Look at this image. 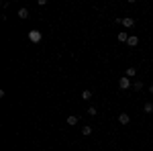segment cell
Here are the masks:
<instances>
[{"label": "cell", "instance_id": "cell-1", "mask_svg": "<svg viewBox=\"0 0 153 151\" xmlns=\"http://www.w3.org/2000/svg\"><path fill=\"white\" fill-rule=\"evenodd\" d=\"M131 86H133V84H131V78H127V76H123V78L118 80V88H120V90H129Z\"/></svg>", "mask_w": 153, "mask_h": 151}, {"label": "cell", "instance_id": "cell-2", "mask_svg": "<svg viewBox=\"0 0 153 151\" xmlns=\"http://www.w3.org/2000/svg\"><path fill=\"white\" fill-rule=\"evenodd\" d=\"M120 25H123L125 29H131V27H135V19H131V16H125V19H120Z\"/></svg>", "mask_w": 153, "mask_h": 151}, {"label": "cell", "instance_id": "cell-3", "mask_svg": "<svg viewBox=\"0 0 153 151\" xmlns=\"http://www.w3.org/2000/svg\"><path fill=\"white\" fill-rule=\"evenodd\" d=\"M29 39H31L33 43H39V41H41V33H39L37 29H33V31H29Z\"/></svg>", "mask_w": 153, "mask_h": 151}, {"label": "cell", "instance_id": "cell-4", "mask_svg": "<svg viewBox=\"0 0 153 151\" xmlns=\"http://www.w3.org/2000/svg\"><path fill=\"white\" fill-rule=\"evenodd\" d=\"M118 123H120V125H129V123H131V116L127 115V112H120V115H118Z\"/></svg>", "mask_w": 153, "mask_h": 151}, {"label": "cell", "instance_id": "cell-5", "mask_svg": "<svg viewBox=\"0 0 153 151\" xmlns=\"http://www.w3.org/2000/svg\"><path fill=\"white\" fill-rule=\"evenodd\" d=\"M127 45H129V47H137V45H139V37L131 35V37H129V41H127Z\"/></svg>", "mask_w": 153, "mask_h": 151}, {"label": "cell", "instance_id": "cell-6", "mask_svg": "<svg viewBox=\"0 0 153 151\" xmlns=\"http://www.w3.org/2000/svg\"><path fill=\"white\" fill-rule=\"evenodd\" d=\"M19 19H23V21H25V19H29V8H25V6H23V8H19Z\"/></svg>", "mask_w": 153, "mask_h": 151}, {"label": "cell", "instance_id": "cell-7", "mask_svg": "<svg viewBox=\"0 0 153 151\" xmlns=\"http://www.w3.org/2000/svg\"><path fill=\"white\" fill-rule=\"evenodd\" d=\"M78 121H80V116H76V115L68 116V125H71V127H74V125H78Z\"/></svg>", "mask_w": 153, "mask_h": 151}, {"label": "cell", "instance_id": "cell-8", "mask_svg": "<svg viewBox=\"0 0 153 151\" xmlns=\"http://www.w3.org/2000/svg\"><path fill=\"white\" fill-rule=\"evenodd\" d=\"M82 135H84V137H90V135H92V127H88V125H86V127L82 129Z\"/></svg>", "mask_w": 153, "mask_h": 151}, {"label": "cell", "instance_id": "cell-9", "mask_svg": "<svg viewBox=\"0 0 153 151\" xmlns=\"http://www.w3.org/2000/svg\"><path fill=\"white\" fill-rule=\"evenodd\" d=\"M143 110H145L147 115H151V112H153V104H151V102H145V106H143Z\"/></svg>", "mask_w": 153, "mask_h": 151}, {"label": "cell", "instance_id": "cell-10", "mask_svg": "<svg viewBox=\"0 0 153 151\" xmlns=\"http://www.w3.org/2000/svg\"><path fill=\"white\" fill-rule=\"evenodd\" d=\"M118 41H120V43H127V41H129V35H127V33H118Z\"/></svg>", "mask_w": 153, "mask_h": 151}, {"label": "cell", "instance_id": "cell-11", "mask_svg": "<svg viewBox=\"0 0 153 151\" xmlns=\"http://www.w3.org/2000/svg\"><path fill=\"white\" fill-rule=\"evenodd\" d=\"M90 98H92V92H90V90H84L82 92V100H90Z\"/></svg>", "mask_w": 153, "mask_h": 151}, {"label": "cell", "instance_id": "cell-12", "mask_svg": "<svg viewBox=\"0 0 153 151\" xmlns=\"http://www.w3.org/2000/svg\"><path fill=\"white\" fill-rule=\"evenodd\" d=\"M135 74H137V70H135V68H127V78H133Z\"/></svg>", "mask_w": 153, "mask_h": 151}, {"label": "cell", "instance_id": "cell-13", "mask_svg": "<svg viewBox=\"0 0 153 151\" xmlns=\"http://www.w3.org/2000/svg\"><path fill=\"white\" fill-rule=\"evenodd\" d=\"M133 88H135V90H141L143 84H141V82H135V84H133Z\"/></svg>", "mask_w": 153, "mask_h": 151}, {"label": "cell", "instance_id": "cell-14", "mask_svg": "<svg viewBox=\"0 0 153 151\" xmlns=\"http://www.w3.org/2000/svg\"><path fill=\"white\" fill-rule=\"evenodd\" d=\"M88 115H90V116L96 115V108H94V106H90V108H88Z\"/></svg>", "mask_w": 153, "mask_h": 151}, {"label": "cell", "instance_id": "cell-15", "mask_svg": "<svg viewBox=\"0 0 153 151\" xmlns=\"http://www.w3.org/2000/svg\"><path fill=\"white\" fill-rule=\"evenodd\" d=\"M149 92H151V94H153V84H151V86H149Z\"/></svg>", "mask_w": 153, "mask_h": 151}]
</instances>
